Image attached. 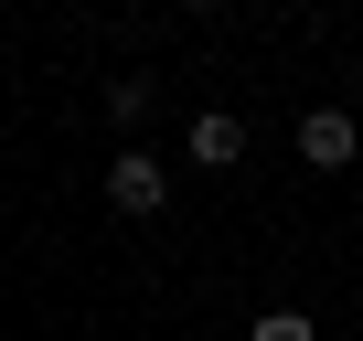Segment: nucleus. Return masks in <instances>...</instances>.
<instances>
[{
    "instance_id": "nucleus-1",
    "label": "nucleus",
    "mask_w": 363,
    "mask_h": 341,
    "mask_svg": "<svg viewBox=\"0 0 363 341\" xmlns=\"http://www.w3.org/2000/svg\"><path fill=\"white\" fill-rule=\"evenodd\" d=\"M107 203H118V214H160V203H171V170H160L150 149H118V160H107Z\"/></svg>"
},
{
    "instance_id": "nucleus-2",
    "label": "nucleus",
    "mask_w": 363,
    "mask_h": 341,
    "mask_svg": "<svg viewBox=\"0 0 363 341\" xmlns=\"http://www.w3.org/2000/svg\"><path fill=\"white\" fill-rule=\"evenodd\" d=\"M352 149H363V128H352L342 107H310V117H299V160H310V170H352Z\"/></svg>"
},
{
    "instance_id": "nucleus-3",
    "label": "nucleus",
    "mask_w": 363,
    "mask_h": 341,
    "mask_svg": "<svg viewBox=\"0 0 363 341\" xmlns=\"http://www.w3.org/2000/svg\"><path fill=\"white\" fill-rule=\"evenodd\" d=\"M193 160H203V170H235V160H246V128H235L225 107H203V117H193Z\"/></svg>"
},
{
    "instance_id": "nucleus-4",
    "label": "nucleus",
    "mask_w": 363,
    "mask_h": 341,
    "mask_svg": "<svg viewBox=\"0 0 363 341\" xmlns=\"http://www.w3.org/2000/svg\"><path fill=\"white\" fill-rule=\"evenodd\" d=\"M107 117H118V128H139V117H150V86H139V75H118V86H107Z\"/></svg>"
},
{
    "instance_id": "nucleus-5",
    "label": "nucleus",
    "mask_w": 363,
    "mask_h": 341,
    "mask_svg": "<svg viewBox=\"0 0 363 341\" xmlns=\"http://www.w3.org/2000/svg\"><path fill=\"white\" fill-rule=\"evenodd\" d=\"M246 341H320V330H310V309H267V320H257Z\"/></svg>"
},
{
    "instance_id": "nucleus-6",
    "label": "nucleus",
    "mask_w": 363,
    "mask_h": 341,
    "mask_svg": "<svg viewBox=\"0 0 363 341\" xmlns=\"http://www.w3.org/2000/svg\"><path fill=\"white\" fill-rule=\"evenodd\" d=\"M182 11H214V0H182Z\"/></svg>"
}]
</instances>
